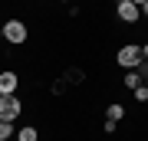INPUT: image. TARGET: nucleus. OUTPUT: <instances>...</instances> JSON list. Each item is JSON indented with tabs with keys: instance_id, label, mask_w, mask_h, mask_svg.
Returning <instances> with one entry per match:
<instances>
[{
	"instance_id": "4",
	"label": "nucleus",
	"mask_w": 148,
	"mask_h": 141,
	"mask_svg": "<svg viewBox=\"0 0 148 141\" xmlns=\"http://www.w3.org/2000/svg\"><path fill=\"white\" fill-rule=\"evenodd\" d=\"M138 16H142V7H135L132 0H125V3H119V20H122V23H135Z\"/></svg>"
},
{
	"instance_id": "13",
	"label": "nucleus",
	"mask_w": 148,
	"mask_h": 141,
	"mask_svg": "<svg viewBox=\"0 0 148 141\" xmlns=\"http://www.w3.org/2000/svg\"><path fill=\"white\" fill-rule=\"evenodd\" d=\"M142 13H145V16H148V3H145V7H142Z\"/></svg>"
},
{
	"instance_id": "5",
	"label": "nucleus",
	"mask_w": 148,
	"mask_h": 141,
	"mask_svg": "<svg viewBox=\"0 0 148 141\" xmlns=\"http://www.w3.org/2000/svg\"><path fill=\"white\" fill-rule=\"evenodd\" d=\"M16 92V72H0V95Z\"/></svg>"
},
{
	"instance_id": "10",
	"label": "nucleus",
	"mask_w": 148,
	"mask_h": 141,
	"mask_svg": "<svg viewBox=\"0 0 148 141\" xmlns=\"http://www.w3.org/2000/svg\"><path fill=\"white\" fill-rule=\"evenodd\" d=\"M135 99L138 102H148V85H138V89H135Z\"/></svg>"
},
{
	"instance_id": "8",
	"label": "nucleus",
	"mask_w": 148,
	"mask_h": 141,
	"mask_svg": "<svg viewBox=\"0 0 148 141\" xmlns=\"http://www.w3.org/2000/svg\"><path fill=\"white\" fill-rule=\"evenodd\" d=\"M16 141H36V128H20Z\"/></svg>"
},
{
	"instance_id": "1",
	"label": "nucleus",
	"mask_w": 148,
	"mask_h": 141,
	"mask_svg": "<svg viewBox=\"0 0 148 141\" xmlns=\"http://www.w3.org/2000/svg\"><path fill=\"white\" fill-rule=\"evenodd\" d=\"M20 112H23V105L16 95H0V121H13Z\"/></svg>"
},
{
	"instance_id": "14",
	"label": "nucleus",
	"mask_w": 148,
	"mask_h": 141,
	"mask_svg": "<svg viewBox=\"0 0 148 141\" xmlns=\"http://www.w3.org/2000/svg\"><path fill=\"white\" fill-rule=\"evenodd\" d=\"M0 36H3V26H0Z\"/></svg>"
},
{
	"instance_id": "7",
	"label": "nucleus",
	"mask_w": 148,
	"mask_h": 141,
	"mask_svg": "<svg viewBox=\"0 0 148 141\" xmlns=\"http://www.w3.org/2000/svg\"><path fill=\"white\" fill-rule=\"evenodd\" d=\"M125 85H128V89H138V85H142V72H138V69L128 72V76H125Z\"/></svg>"
},
{
	"instance_id": "9",
	"label": "nucleus",
	"mask_w": 148,
	"mask_h": 141,
	"mask_svg": "<svg viewBox=\"0 0 148 141\" xmlns=\"http://www.w3.org/2000/svg\"><path fill=\"white\" fill-rule=\"evenodd\" d=\"M10 135H13V125L10 121H0V141H7Z\"/></svg>"
},
{
	"instance_id": "3",
	"label": "nucleus",
	"mask_w": 148,
	"mask_h": 141,
	"mask_svg": "<svg viewBox=\"0 0 148 141\" xmlns=\"http://www.w3.org/2000/svg\"><path fill=\"white\" fill-rule=\"evenodd\" d=\"M142 46H122L119 49V66H125V69H135L138 63H142Z\"/></svg>"
},
{
	"instance_id": "2",
	"label": "nucleus",
	"mask_w": 148,
	"mask_h": 141,
	"mask_svg": "<svg viewBox=\"0 0 148 141\" xmlns=\"http://www.w3.org/2000/svg\"><path fill=\"white\" fill-rule=\"evenodd\" d=\"M3 40L10 43V46H20V43L27 40V26H23L20 20H7L3 23Z\"/></svg>"
},
{
	"instance_id": "6",
	"label": "nucleus",
	"mask_w": 148,
	"mask_h": 141,
	"mask_svg": "<svg viewBox=\"0 0 148 141\" xmlns=\"http://www.w3.org/2000/svg\"><path fill=\"white\" fill-rule=\"evenodd\" d=\"M106 118H109V121H119V118H125V108H122L119 102H112V105H109V112H106Z\"/></svg>"
},
{
	"instance_id": "12",
	"label": "nucleus",
	"mask_w": 148,
	"mask_h": 141,
	"mask_svg": "<svg viewBox=\"0 0 148 141\" xmlns=\"http://www.w3.org/2000/svg\"><path fill=\"white\" fill-rule=\"evenodd\" d=\"M142 56H145V59H148V46H142Z\"/></svg>"
},
{
	"instance_id": "11",
	"label": "nucleus",
	"mask_w": 148,
	"mask_h": 141,
	"mask_svg": "<svg viewBox=\"0 0 148 141\" xmlns=\"http://www.w3.org/2000/svg\"><path fill=\"white\" fill-rule=\"evenodd\" d=\"M132 3H135V7H145V3H148V0H132Z\"/></svg>"
},
{
	"instance_id": "15",
	"label": "nucleus",
	"mask_w": 148,
	"mask_h": 141,
	"mask_svg": "<svg viewBox=\"0 0 148 141\" xmlns=\"http://www.w3.org/2000/svg\"><path fill=\"white\" fill-rule=\"evenodd\" d=\"M115 3H125V0H115Z\"/></svg>"
}]
</instances>
